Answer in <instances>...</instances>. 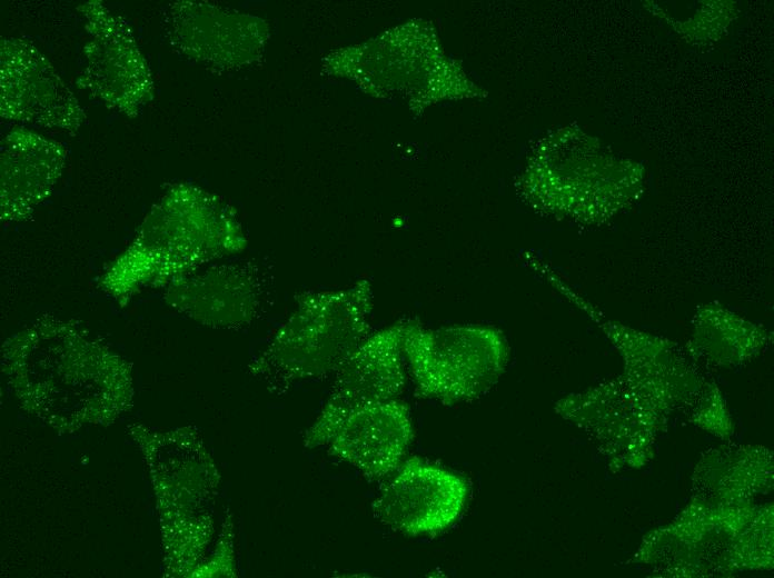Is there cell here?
Masks as SVG:
<instances>
[{"label":"cell","instance_id":"6da1fadb","mask_svg":"<svg viewBox=\"0 0 774 578\" xmlns=\"http://www.w3.org/2000/svg\"><path fill=\"white\" fill-rule=\"evenodd\" d=\"M241 247L239 229L225 206L200 190L176 186L153 205L99 283L113 299L127 301L147 288H166Z\"/></svg>","mask_w":774,"mask_h":578},{"label":"cell","instance_id":"7a4b0ae2","mask_svg":"<svg viewBox=\"0 0 774 578\" xmlns=\"http://www.w3.org/2000/svg\"><path fill=\"white\" fill-rule=\"evenodd\" d=\"M369 281L337 291L308 293L252 361L251 372L272 391L335 372L370 335Z\"/></svg>","mask_w":774,"mask_h":578},{"label":"cell","instance_id":"3957f363","mask_svg":"<svg viewBox=\"0 0 774 578\" xmlns=\"http://www.w3.org/2000/svg\"><path fill=\"white\" fill-rule=\"evenodd\" d=\"M403 353L418 396L445 405L470 401L487 392L508 362V343L492 326L427 329L404 322Z\"/></svg>","mask_w":774,"mask_h":578},{"label":"cell","instance_id":"277c9868","mask_svg":"<svg viewBox=\"0 0 774 578\" xmlns=\"http://www.w3.org/2000/svg\"><path fill=\"white\" fill-rule=\"evenodd\" d=\"M77 10L88 33L77 87L106 108L137 117L153 99L155 82L132 29L101 0L87 1Z\"/></svg>","mask_w":774,"mask_h":578},{"label":"cell","instance_id":"5b68a950","mask_svg":"<svg viewBox=\"0 0 774 578\" xmlns=\"http://www.w3.org/2000/svg\"><path fill=\"white\" fill-rule=\"evenodd\" d=\"M0 117L77 134L87 117L53 64L29 40L1 37Z\"/></svg>","mask_w":774,"mask_h":578},{"label":"cell","instance_id":"8992f818","mask_svg":"<svg viewBox=\"0 0 774 578\" xmlns=\"http://www.w3.org/2000/svg\"><path fill=\"white\" fill-rule=\"evenodd\" d=\"M404 322L370 333L337 368L330 396L304 435L308 449L328 445L356 407L396 399L406 383Z\"/></svg>","mask_w":774,"mask_h":578},{"label":"cell","instance_id":"52a82bcc","mask_svg":"<svg viewBox=\"0 0 774 578\" xmlns=\"http://www.w3.org/2000/svg\"><path fill=\"white\" fill-rule=\"evenodd\" d=\"M395 471L373 502L381 522L410 536L436 534L455 522L468 495L462 477L417 457Z\"/></svg>","mask_w":774,"mask_h":578},{"label":"cell","instance_id":"ba28073f","mask_svg":"<svg viewBox=\"0 0 774 578\" xmlns=\"http://www.w3.org/2000/svg\"><path fill=\"white\" fill-rule=\"evenodd\" d=\"M413 439L408 407L397 399L350 410L329 441V454L369 479L393 474Z\"/></svg>","mask_w":774,"mask_h":578},{"label":"cell","instance_id":"9c48e42d","mask_svg":"<svg viewBox=\"0 0 774 578\" xmlns=\"http://www.w3.org/2000/svg\"><path fill=\"white\" fill-rule=\"evenodd\" d=\"M67 149L24 126L1 140V221L20 222L51 195L64 169Z\"/></svg>","mask_w":774,"mask_h":578},{"label":"cell","instance_id":"30bf717a","mask_svg":"<svg viewBox=\"0 0 774 578\" xmlns=\"http://www.w3.org/2000/svg\"><path fill=\"white\" fill-rule=\"evenodd\" d=\"M166 289L172 308L204 323L224 327L251 320L260 301L256 275L238 266L196 270Z\"/></svg>","mask_w":774,"mask_h":578}]
</instances>
